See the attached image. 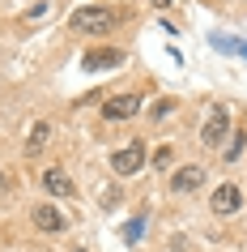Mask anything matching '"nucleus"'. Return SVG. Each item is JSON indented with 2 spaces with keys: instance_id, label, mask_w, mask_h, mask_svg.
Returning a JSON list of instances; mask_svg holds the SVG:
<instances>
[{
  "instance_id": "nucleus-1",
  "label": "nucleus",
  "mask_w": 247,
  "mask_h": 252,
  "mask_svg": "<svg viewBox=\"0 0 247 252\" xmlns=\"http://www.w3.org/2000/svg\"><path fill=\"white\" fill-rule=\"evenodd\" d=\"M111 26H115V13L107 4H81L68 13V30H77V34H107Z\"/></svg>"
},
{
  "instance_id": "nucleus-3",
  "label": "nucleus",
  "mask_w": 247,
  "mask_h": 252,
  "mask_svg": "<svg viewBox=\"0 0 247 252\" xmlns=\"http://www.w3.org/2000/svg\"><path fill=\"white\" fill-rule=\"evenodd\" d=\"M226 133H230V107L218 103L213 111H209V120L200 124V146H209V150L221 146V141H226Z\"/></svg>"
},
{
  "instance_id": "nucleus-12",
  "label": "nucleus",
  "mask_w": 247,
  "mask_h": 252,
  "mask_svg": "<svg viewBox=\"0 0 247 252\" xmlns=\"http://www.w3.org/2000/svg\"><path fill=\"white\" fill-rule=\"evenodd\" d=\"M243 146H247V133H243V128H239V137H234V146L226 150L221 158H226V162H234V158H239V154H243Z\"/></svg>"
},
{
  "instance_id": "nucleus-7",
  "label": "nucleus",
  "mask_w": 247,
  "mask_h": 252,
  "mask_svg": "<svg viewBox=\"0 0 247 252\" xmlns=\"http://www.w3.org/2000/svg\"><path fill=\"white\" fill-rule=\"evenodd\" d=\"M39 180H43V188H47L52 197H68V201L77 197V184H73V180H68V175L60 171V167H47V171H43Z\"/></svg>"
},
{
  "instance_id": "nucleus-6",
  "label": "nucleus",
  "mask_w": 247,
  "mask_h": 252,
  "mask_svg": "<svg viewBox=\"0 0 247 252\" xmlns=\"http://www.w3.org/2000/svg\"><path fill=\"white\" fill-rule=\"evenodd\" d=\"M141 111V94H115L103 103V120L107 124H119V120H132Z\"/></svg>"
},
{
  "instance_id": "nucleus-9",
  "label": "nucleus",
  "mask_w": 247,
  "mask_h": 252,
  "mask_svg": "<svg viewBox=\"0 0 247 252\" xmlns=\"http://www.w3.org/2000/svg\"><path fill=\"white\" fill-rule=\"evenodd\" d=\"M200 184H205V167H196V162H188V167H179L170 175V192H192Z\"/></svg>"
},
{
  "instance_id": "nucleus-8",
  "label": "nucleus",
  "mask_w": 247,
  "mask_h": 252,
  "mask_svg": "<svg viewBox=\"0 0 247 252\" xmlns=\"http://www.w3.org/2000/svg\"><path fill=\"white\" fill-rule=\"evenodd\" d=\"M124 64V52L119 47H98V52H90L85 60H81V68L85 73H98V68H119Z\"/></svg>"
},
{
  "instance_id": "nucleus-13",
  "label": "nucleus",
  "mask_w": 247,
  "mask_h": 252,
  "mask_svg": "<svg viewBox=\"0 0 247 252\" xmlns=\"http://www.w3.org/2000/svg\"><path fill=\"white\" fill-rule=\"evenodd\" d=\"M170 111H175V98H158V103H154V111H149V116H154V120H166Z\"/></svg>"
},
{
  "instance_id": "nucleus-17",
  "label": "nucleus",
  "mask_w": 247,
  "mask_h": 252,
  "mask_svg": "<svg viewBox=\"0 0 247 252\" xmlns=\"http://www.w3.org/2000/svg\"><path fill=\"white\" fill-rule=\"evenodd\" d=\"M243 4H247V0H243Z\"/></svg>"
},
{
  "instance_id": "nucleus-5",
  "label": "nucleus",
  "mask_w": 247,
  "mask_h": 252,
  "mask_svg": "<svg viewBox=\"0 0 247 252\" xmlns=\"http://www.w3.org/2000/svg\"><path fill=\"white\" fill-rule=\"evenodd\" d=\"M209 210L218 214V218H230V214L243 210V188L239 184H218L209 192Z\"/></svg>"
},
{
  "instance_id": "nucleus-4",
  "label": "nucleus",
  "mask_w": 247,
  "mask_h": 252,
  "mask_svg": "<svg viewBox=\"0 0 247 252\" xmlns=\"http://www.w3.org/2000/svg\"><path fill=\"white\" fill-rule=\"evenodd\" d=\"M30 222H34V231H43V235H60V231H68V214L55 210L52 201H39V205L30 210Z\"/></svg>"
},
{
  "instance_id": "nucleus-16",
  "label": "nucleus",
  "mask_w": 247,
  "mask_h": 252,
  "mask_svg": "<svg viewBox=\"0 0 247 252\" xmlns=\"http://www.w3.org/2000/svg\"><path fill=\"white\" fill-rule=\"evenodd\" d=\"M73 252H85V248H73Z\"/></svg>"
},
{
  "instance_id": "nucleus-2",
  "label": "nucleus",
  "mask_w": 247,
  "mask_h": 252,
  "mask_svg": "<svg viewBox=\"0 0 247 252\" xmlns=\"http://www.w3.org/2000/svg\"><path fill=\"white\" fill-rule=\"evenodd\" d=\"M145 167V141L137 137V141H128V146H119V150H111V171L124 180V175H137Z\"/></svg>"
},
{
  "instance_id": "nucleus-11",
  "label": "nucleus",
  "mask_w": 247,
  "mask_h": 252,
  "mask_svg": "<svg viewBox=\"0 0 247 252\" xmlns=\"http://www.w3.org/2000/svg\"><path fill=\"white\" fill-rule=\"evenodd\" d=\"M170 162H175V146L166 141V146L154 150V171H170Z\"/></svg>"
},
{
  "instance_id": "nucleus-15",
  "label": "nucleus",
  "mask_w": 247,
  "mask_h": 252,
  "mask_svg": "<svg viewBox=\"0 0 247 252\" xmlns=\"http://www.w3.org/2000/svg\"><path fill=\"white\" fill-rule=\"evenodd\" d=\"M149 4H154V9H170V4H175V0H149Z\"/></svg>"
},
{
  "instance_id": "nucleus-14",
  "label": "nucleus",
  "mask_w": 247,
  "mask_h": 252,
  "mask_svg": "<svg viewBox=\"0 0 247 252\" xmlns=\"http://www.w3.org/2000/svg\"><path fill=\"white\" fill-rule=\"evenodd\" d=\"M9 188H13V180H9V171L0 167V192H9Z\"/></svg>"
},
{
  "instance_id": "nucleus-10",
  "label": "nucleus",
  "mask_w": 247,
  "mask_h": 252,
  "mask_svg": "<svg viewBox=\"0 0 247 252\" xmlns=\"http://www.w3.org/2000/svg\"><path fill=\"white\" fill-rule=\"evenodd\" d=\"M47 141H52V124H47V120L30 124V133H26V154H30V158H34V154H43V150H47Z\"/></svg>"
}]
</instances>
